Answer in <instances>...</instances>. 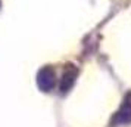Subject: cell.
<instances>
[{"mask_svg": "<svg viewBox=\"0 0 131 127\" xmlns=\"http://www.w3.org/2000/svg\"><path fill=\"white\" fill-rule=\"evenodd\" d=\"M54 81H56V77H54L53 70L50 67L41 68L37 74V86L41 92H50L53 89Z\"/></svg>", "mask_w": 131, "mask_h": 127, "instance_id": "6da1fadb", "label": "cell"}, {"mask_svg": "<svg viewBox=\"0 0 131 127\" xmlns=\"http://www.w3.org/2000/svg\"><path fill=\"white\" fill-rule=\"evenodd\" d=\"M77 75H78L77 68L68 65L65 73L62 74V79H60V83H59V89L62 93H66V92L71 90L74 83H75V80H77Z\"/></svg>", "mask_w": 131, "mask_h": 127, "instance_id": "7a4b0ae2", "label": "cell"}, {"mask_svg": "<svg viewBox=\"0 0 131 127\" xmlns=\"http://www.w3.org/2000/svg\"><path fill=\"white\" fill-rule=\"evenodd\" d=\"M116 123H128L131 121V95L127 96V99L124 101L121 109L118 111V114L115 117Z\"/></svg>", "mask_w": 131, "mask_h": 127, "instance_id": "3957f363", "label": "cell"}]
</instances>
